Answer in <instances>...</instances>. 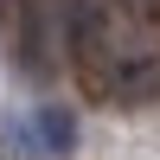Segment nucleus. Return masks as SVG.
<instances>
[{
    "mask_svg": "<svg viewBox=\"0 0 160 160\" xmlns=\"http://www.w3.org/2000/svg\"><path fill=\"white\" fill-rule=\"evenodd\" d=\"M154 90H160V71H154V64H122V71H115V102H128V109L154 102Z\"/></svg>",
    "mask_w": 160,
    "mask_h": 160,
    "instance_id": "f257e3e1",
    "label": "nucleus"
},
{
    "mask_svg": "<svg viewBox=\"0 0 160 160\" xmlns=\"http://www.w3.org/2000/svg\"><path fill=\"white\" fill-rule=\"evenodd\" d=\"M38 141H45V154H71L77 148V122H71V109H38Z\"/></svg>",
    "mask_w": 160,
    "mask_h": 160,
    "instance_id": "f03ea898",
    "label": "nucleus"
}]
</instances>
